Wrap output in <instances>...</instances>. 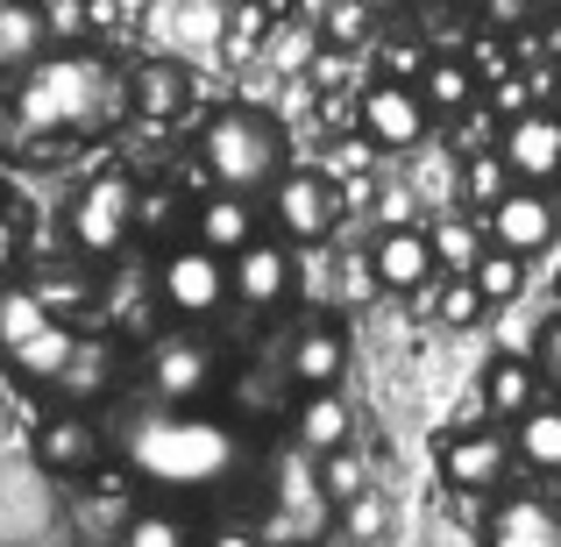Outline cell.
I'll return each mask as SVG.
<instances>
[{
	"label": "cell",
	"mask_w": 561,
	"mask_h": 547,
	"mask_svg": "<svg viewBox=\"0 0 561 547\" xmlns=\"http://www.w3.org/2000/svg\"><path fill=\"white\" fill-rule=\"evenodd\" d=\"M122 469L142 491L171 498V505H206L249 469V434L206 406H157V398H128L107 426Z\"/></svg>",
	"instance_id": "cell-1"
},
{
	"label": "cell",
	"mask_w": 561,
	"mask_h": 547,
	"mask_svg": "<svg viewBox=\"0 0 561 547\" xmlns=\"http://www.w3.org/2000/svg\"><path fill=\"white\" fill-rule=\"evenodd\" d=\"M128 114V79L100 50H50L43 65L22 71L14 86V122L28 136H100L107 122Z\"/></svg>",
	"instance_id": "cell-2"
},
{
	"label": "cell",
	"mask_w": 561,
	"mask_h": 547,
	"mask_svg": "<svg viewBox=\"0 0 561 547\" xmlns=\"http://www.w3.org/2000/svg\"><path fill=\"white\" fill-rule=\"evenodd\" d=\"M192 157H199V171L214 179V192H234V200H263V192L291 171L285 122H277L271 107H242V100L206 114Z\"/></svg>",
	"instance_id": "cell-3"
},
{
	"label": "cell",
	"mask_w": 561,
	"mask_h": 547,
	"mask_svg": "<svg viewBox=\"0 0 561 547\" xmlns=\"http://www.w3.org/2000/svg\"><path fill=\"white\" fill-rule=\"evenodd\" d=\"M0 356H8V369L22 384H36V391H57L71 356H79V334L43 306V292L28 277H0Z\"/></svg>",
	"instance_id": "cell-4"
},
{
	"label": "cell",
	"mask_w": 561,
	"mask_h": 547,
	"mask_svg": "<svg viewBox=\"0 0 561 547\" xmlns=\"http://www.w3.org/2000/svg\"><path fill=\"white\" fill-rule=\"evenodd\" d=\"M136 220H142V192H136V179H128L122 164H107V171H93V179L79 185V200H71V220H65V242L79 249L85 263H107V257H122V242L136 235Z\"/></svg>",
	"instance_id": "cell-5"
},
{
	"label": "cell",
	"mask_w": 561,
	"mask_h": 547,
	"mask_svg": "<svg viewBox=\"0 0 561 547\" xmlns=\"http://www.w3.org/2000/svg\"><path fill=\"white\" fill-rule=\"evenodd\" d=\"M220 369L228 363H220V349L206 342V334L164 328L142 349V398H157V406H199V398H214Z\"/></svg>",
	"instance_id": "cell-6"
},
{
	"label": "cell",
	"mask_w": 561,
	"mask_h": 547,
	"mask_svg": "<svg viewBox=\"0 0 561 547\" xmlns=\"http://www.w3.org/2000/svg\"><path fill=\"white\" fill-rule=\"evenodd\" d=\"M157 306L171 314V328L179 320H214L228 306V263L206 257L199 242H171L157 257Z\"/></svg>",
	"instance_id": "cell-7"
},
{
	"label": "cell",
	"mask_w": 561,
	"mask_h": 547,
	"mask_svg": "<svg viewBox=\"0 0 561 547\" xmlns=\"http://www.w3.org/2000/svg\"><path fill=\"white\" fill-rule=\"evenodd\" d=\"M512 477V434L505 426H455L440 434V483L455 498H491Z\"/></svg>",
	"instance_id": "cell-8"
},
{
	"label": "cell",
	"mask_w": 561,
	"mask_h": 547,
	"mask_svg": "<svg viewBox=\"0 0 561 547\" xmlns=\"http://www.w3.org/2000/svg\"><path fill=\"white\" fill-rule=\"evenodd\" d=\"M497 164L512 171V185L561 192V107H526L497 136Z\"/></svg>",
	"instance_id": "cell-9"
},
{
	"label": "cell",
	"mask_w": 561,
	"mask_h": 547,
	"mask_svg": "<svg viewBox=\"0 0 561 547\" xmlns=\"http://www.w3.org/2000/svg\"><path fill=\"white\" fill-rule=\"evenodd\" d=\"M271 228H277V242H291V249H306V242H328L334 235V214H342V200H334V179L328 171H285L271 192Z\"/></svg>",
	"instance_id": "cell-10"
},
{
	"label": "cell",
	"mask_w": 561,
	"mask_h": 547,
	"mask_svg": "<svg viewBox=\"0 0 561 547\" xmlns=\"http://www.w3.org/2000/svg\"><path fill=\"white\" fill-rule=\"evenodd\" d=\"M554 235H561V200L554 192H534V185H512L505 200L483 214V242L505 249V257H519V263H534Z\"/></svg>",
	"instance_id": "cell-11"
},
{
	"label": "cell",
	"mask_w": 561,
	"mask_h": 547,
	"mask_svg": "<svg viewBox=\"0 0 561 547\" xmlns=\"http://www.w3.org/2000/svg\"><path fill=\"white\" fill-rule=\"evenodd\" d=\"M291 285H299V249L277 242V235H256L242 257H228V299L249 306V314H271V306H285Z\"/></svg>",
	"instance_id": "cell-12"
},
{
	"label": "cell",
	"mask_w": 561,
	"mask_h": 547,
	"mask_svg": "<svg viewBox=\"0 0 561 547\" xmlns=\"http://www.w3.org/2000/svg\"><path fill=\"white\" fill-rule=\"evenodd\" d=\"M107 455H114L107 420H93V412H79V406L50 412V420L36 426V463L50 469V477H93Z\"/></svg>",
	"instance_id": "cell-13"
},
{
	"label": "cell",
	"mask_w": 561,
	"mask_h": 547,
	"mask_svg": "<svg viewBox=\"0 0 561 547\" xmlns=\"http://www.w3.org/2000/svg\"><path fill=\"white\" fill-rule=\"evenodd\" d=\"M356 128H363V143H370V150H420L426 128H434V114H426V100L412 93V86L377 79L370 93L356 100Z\"/></svg>",
	"instance_id": "cell-14"
},
{
	"label": "cell",
	"mask_w": 561,
	"mask_h": 547,
	"mask_svg": "<svg viewBox=\"0 0 561 547\" xmlns=\"http://www.w3.org/2000/svg\"><path fill=\"white\" fill-rule=\"evenodd\" d=\"M370 277H377V292H398V299H412V292H426L440 277V263H434V235L420 228V220H405V228H377V242H370Z\"/></svg>",
	"instance_id": "cell-15"
},
{
	"label": "cell",
	"mask_w": 561,
	"mask_h": 547,
	"mask_svg": "<svg viewBox=\"0 0 561 547\" xmlns=\"http://www.w3.org/2000/svg\"><path fill=\"white\" fill-rule=\"evenodd\" d=\"M348 377V328L342 320H306L285 334V384L299 391H342Z\"/></svg>",
	"instance_id": "cell-16"
},
{
	"label": "cell",
	"mask_w": 561,
	"mask_h": 547,
	"mask_svg": "<svg viewBox=\"0 0 561 547\" xmlns=\"http://www.w3.org/2000/svg\"><path fill=\"white\" fill-rule=\"evenodd\" d=\"M483 547H561V498L548 491H512L483 520Z\"/></svg>",
	"instance_id": "cell-17"
},
{
	"label": "cell",
	"mask_w": 561,
	"mask_h": 547,
	"mask_svg": "<svg viewBox=\"0 0 561 547\" xmlns=\"http://www.w3.org/2000/svg\"><path fill=\"white\" fill-rule=\"evenodd\" d=\"M263 235V220H256V200H234V192H206L199 206H192V242L206 249V257H242L249 242Z\"/></svg>",
	"instance_id": "cell-18"
},
{
	"label": "cell",
	"mask_w": 561,
	"mask_h": 547,
	"mask_svg": "<svg viewBox=\"0 0 561 547\" xmlns=\"http://www.w3.org/2000/svg\"><path fill=\"white\" fill-rule=\"evenodd\" d=\"M291 441H299V455H334V448H356V406H348L342 391H299V406H291Z\"/></svg>",
	"instance_id": "cell-19"
},
{
	"label": "cell",
	"mask_w": 561,
	"mask_h": 547,
	"mask_svg": "<svg viewBox=\"0 0 561 547\" xmlns=\"http://www.w3.org/2000/svg\"><path fill=\"white\" fill-rule=\"evenodd\" d=\"M50 36H57V22L43 0H0V79H22L28 65H43Z\"/></svg>",
	"instance_id": "cell-20"
},
{
	"label": "cell",
	"mask_w": 561,
	"mask_h": 547,
	"mask_svg": "<svg viewBox=\"0 0 561 547\" xmlns=\"http://www.w3.org/2000/svg\"><path fill=\"white\" fill-rule=\"evenodd\" d=\"M505 434H512V463H526L534 477H561V398L526 406Z\"/></svg>",
	"instance_id": "cell-21"
},
{
	"label": "cell",
	"mask_w": 561,
	"mask_h": 547,
	"mask_svg": "<svg viewBox=\"0 0 561 547\" xmlns=\"http://www.w3.org/2000/svg\"><path fill=\"white\" fill-rule=\"evenodd\" d=\"M477 398H483V412H491V420H519L526 406H540V369H534V356H491Z\"/></svg>",
	"instance_id": "cell-22"
},
{
	"label": "cell",
	"mask_w": 561,
	"mask_h": 547,
	"mask_svg": "<svg viewBox=\"0 0 561 547\" xmlns=\"http://www.w3.org/2000/svg\"><path fill=\"white\" fill-rule=\"evenodd\" d=\"M185 71L179 65H136L128 71V114H136L142 128H164V122H179V107H185Z\"/></svg>",
	"instance_id": "cell-23"
},
{
	"label": "cell",
	"mask_w": 561,
	"mask_h": 547,
	"mask_svg": "<svg viewBox=\"0 0 561 547\" xmlns=\"http://www.w3.org/2000/svg\"><path fill=\"white\" fill-rule=\"evenodd\" d=\"M412 93L426 100L434 122H455V114L477 107V71H469V57H426V71H420Z\"/></svg>",
	"instance_id": "cell-24"
},
{
	"label": "cell",
	"mask_w": 561,
	"mask_h": 547,
	"mask_svg": "<svg viewBox=\"0 0 561 547\" xmlns=\"http://www.w3.org/2000/svg\"><path fill=\"white\" fill-rule=\"evenodd\" d=\"M313 483H320V498H328V512H348L356 498H370V463H363L356 448H334V455L313 463Z\"/></svg>",
	"instance_id": "cell-25"
},
{
	"label": "cell",
	"mask_w": 561,
	"mask_h": 547,
	"mask_svg": "<svg viewBox=\"0 0 561 547\" xmlns=\"http://www.w3.org/2000/svg\"><path fill=\"white\" fill-rule=\"evenodd\" d=\"M199 534H192L185 512L157 505V512H136V520H122V534H114V547H192Z\"/></svg>",
	"instance_id": "cell-26"
},
{
	"label": "cell",
	"mask_w": 561,
	"mask_h": 547,
	"mask_svg": "<svg viewBox=\"0 0 561 547\" xmlns=\"http://www.w3.org/2000/svg\"><path fill=\"white\" fill-rule=\"evenodd\" d=\"M434 235V263H448V277H469L477 271V257L491 242H483V220H440V228H426Z\"/></svg>",
	"instance_id": "cell-27"
},
{
	"label": "cell",
	"mask_w": 561,
	"mask_h": 547,
	"mask_svg": "<svg viewBox=\"0 0 561 547\" xmlns=\"http://www.w3.org/2000/svg\"><path fill=\"white\" fill-rule=\"evenodd\" d=\"M469 285L483 292V306H505V299H519V292H526V263L505 257V249H483L477 271H469Z\"/></svg>",
	"instance_id": "cell-28"
},
{
	"label": "cell",
	"mask_w": 561,
	"mask_h": 547,
	"mask_svg": "<svg viewBox=\"0 0 561 547\" xmlns=\"http://www.w3.org/2000/svg\"><path fill=\"white\" fill-rule=\"evenodd\" d=\"M483 314H491V306H483V292L469 285V277H434V320L440 328H477Z\"/></svg>",
	"instance_id": "cell-29"
},
{
	"label": "cell",
	"mask_w": 561,
	"mask_h": 547,
	"mask_svg": "<svg viewBox=\"0 0 561 547\" xmlns=\"http://www.w3.org/2000/svg\"><path fill=\"white\" fill-rule=\"evenodd\" d=\"M505 192H512V171L497 164V150H483V157H469V164H462V200L477 206V214H491Z\"/></svg>",
	"instance_id": "cell-30"
},
{
	"label": "cell",
	"mask_w": 561,
	"mask_h": 547,
	"mask_svg": "<svg viewBox=\"0 0 561 547\" xmlns=\"http://www.w3.org/2000/svg\"><path fill=\"white\" fill-rule=\"evenodd\" d=\"M57 391H65V398H93V391H107V349L79 334V356H71V369H65V384H57Z\"/></svg>",
	"instance_id": "cell-31"
},
{
	"label": "cell",
	"mask_w": 561,
	"mask_h": 547,
	"mask_svg": "<svg viewBox=\"0 0 561 547\" xmlns=\"http://www.w3.org/2000/svg\"><path fill=\"white\" fill-rule=\"evenodd\" d=\"M534 369H540V384H554L561 391V314L540 328V342H534Z\"/></svg>",
	"instance_id": "cell-32"
},
{
	"label": "cell",
	"mask_w": 561,
	"mask_h": 547,
	"mask_svg": "<svg viewBox=\"0 0 561 547\" xmlns=\"http://www.w3.org/2000/svg\"><path fill=\"white\" fill-rule=\"evenodd\" d=\"M342 520H348V534H356V540H377L383 534V505H377V498H356Z\"/></svg>",
	"instance_id": "cell-33"
},
{
	"label": "cell",
	"mask_w": 561,
	"mask_h": 547,
	"mask_svg": "<svg viewBox=\"0 0 561 547\" xmlns=\"http://www.w3.org/2000/svg\"><path fill=\"white\" fill-rule=\"evenodd\" d=\"M192 547H271V540H263L256 526H206V534L192 540Z\"/></svg>",
	"instance_id": "cell-34"
},
{
	"label": "cell",
	"mask_w": 561,
	"mask_h": 547,
	"mask_svg": "<svg viewBox=\"0 0 561 547\" xmlns=\"http://www.w3.org/2000/svg\"><path fill=\"white\" fill-rule=\"evenodd\" d=\"M328 36H334V43H356V36H363V8H356V0H342V8L328 14Z\"/></svg>",
	"instance_id": "cell-35"
},
{
	"label": "cell",
	"mask_w": 561,
	"mask_h": 547,
	"mask_svg": "<svg viewBox=\"0 0 561 547\" xmlns=\"http://www.w3.org/2000/svg\"><path fill=\"white\" fill-rule=\"evenodd\" d=\"M526 8H534V0H491V29H512V22H526Z\"/></svg>",
	"instance_id": "cell-36"
},
{
	"label": "cell",
	"mask_w": 561,
	"mask_h": 547,
	"mask_svg": "<svg viewBox=\"0 0 561 547\" xmlns=\"http://www.w3.org/2000/svg\"><path fill=\"white\" fill-rule=\"evenodd\" d=\"M14 235H22V228H14V206H8V192H0V263L14 257Z\"/></svg>",
	"instance_id": "cell-37"
},
{
	"label": "cell",
	"mask_w": 561,
	"mask_h": 547,
	"mask_svg": "<svg viewBox=\"0 0 561 547\" xmlns=\"http://www.w3.org/2000/svg\"><path fill=\"white\" fill-rule=\"evenodd\" d=\"M540 50H548V57H554V65H561V8L548 14V22H540Z\"/></svg>",
	"instance_id": "cell-38"
},
{
	"label": "cell",
	"mask_w": 561,
	"mask_h": 547,
	"mask_svg": "<svg viewBox=\"0 0 561 547\" xmlns=\"http://www.w3.org/2000/svg\"><path fill=\"white\" fill-rule=\"evenodd\" d=\"M554 299H561V271H554Z\"/></svg>",
	"instance_id": "cell-39"
}]
</instances>
